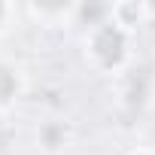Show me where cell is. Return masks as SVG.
<instances>
[{
    "mask_svg": "<svg viewBox=\"0 0 155 155\" xmlns=\"http://www.w3.org/2000/svg\"><path fill=\"white\" fill-rule=\"evenodd\" d=\"M79 55L82 64L104 79L116 82L122 73H128L140 55H137V34L113 18V9L107 18L82 28L79 34Z\"/></svg>",
    "mask_w": 155,
    "mask_h": 155,
    "instance_id": "obj_1",
    "label": "cell"
},
{
    "mask_svg": "<svg viewBox=\"0 0 155 155\" xmlns=\"http://www.w3.org/2000/svg\"><path fill=\"white\" fill-rule=\"evenodd\" d=\"M116 104L131 116H146L155 110V64L137 61L128 73H122L113 82Z\"/></svg>",
    "mask_w": 155,
    "mask_h": 155,
    "instance_id": "obj_2",
    "label": "cell"
},
{
    "mask_svg": "<svg viewBox=\"0 0 155 155\" xmlns=\"http://www.w3.org/2000/svg\"><path fill=\"white\" fill-rule=\"evenodd\" d=\"M76 143V125L67 116H43L31 128V146L37 155H64Z\"/></svg>",
    "mask_w": 155,
    "mask_h": 155,
    "instance_id": "obj_3",
    "label": "cell"
},
{
    "mask_svg": "<svg viewBox=\"0 0 155 155\" xmlns=\"http://www.w3.org/2000/svg\"><path fill=\"white\" fill-rule=\"evenodd\" d=\"M31 88V76L21 58L0 52V119H9Z\"/></svg>",
    "mask_w": 155,
    "mask_h": 155,
    "instance_id": "obj_4",
    "label": "cell"
},
{
    "mask_svg": "<svg viewBox=\"0 0 155 155\" xmlns=\"http://www.w3.org/2000/svg\"><path fill=\"white\" fill-rule=\"evenodd\" d=\"M21 12H28L31 18H37L49 28H67L76 21V3H70V6H37V3H31V6H21Z\"/></svg>",
    "mask_w": 155,
    "mask_h": 155,
    "instance_id": "obj_5",
    "label": "cell"
},
{
    "mask_svg": "<svg viewBox=\"0 0 155 155\" xmlns=\"http://www.w3.org/2000/svg\"><path fill=\"white\" fill-rule=\"evenodd\" d=\"M155 12V6L149 3H113V18L125 28H131L134 34H140L143 25H149V15Z\"/></svg>",
    "mask_w": 155,
    "mask_h": 155,
    "instance_id": "obj_6",
    "label": "cell"
},
{
    "mask_svg": "<svg viewBox=\"0 0 155 155\" xmlns=\"http://www.w3.org/2000/svg\"><path fill=\"white\" fill-rule=\"evenodd\" d=\"M15 18H18V6H15V3H6V0H0V40L12 31Z\"/></svg>",
    "mask_w": 155,
    "mask_h": 155,
    "instance_id": "obj_7",
    "label": "cell"
},
{
    "mask_svg": "<svg viewBox=\"0 0 155 155\" xmlns=\"http://www.w3.org/2000/svg\"><path fill=\"white\" fill-rule=\"evenodd\" d=\"M15 149V128L9 125V119H0V155H12Z\"/></svg>",
    "mask_w": 155,
    "mask_h": 155,
    "instance_id": "obj_8",
    "label": "cell"
},
{
    "mask_svg": "<svg viewBox=\"0 0 155 155\" xmlns=\"http://www.w3.org/2000/svg\"><path fill=\"white\" fill-rule=\"evenodd\" d=\"M122 155H155V149L152 146H146V143H137V146H131L128 152H122Z\"/></svg>",
    "mask_w": 155,
    "mask_h": 155,
    "instance_id": "obj_9",
    "label": "cell"
},
{
    "mask_svg": "<svg viewBox=\"0 0 155 155\" xmlns=\"http://www.w3.org/2000/svg\"><path fill=\"white\" fill-rule=\"evenodd\" d=\"M143 143H146V146H152V149H155V122H152V125H149V131H146V140H143Z\"/></svg>",
    "mask_w": 155,
    "mask_h": 155,
    "instance_id": "obj_10",
    "label": "cell"
}]
</instances>
